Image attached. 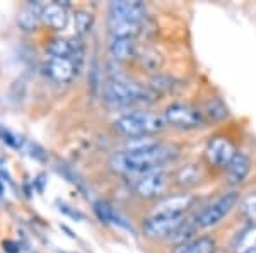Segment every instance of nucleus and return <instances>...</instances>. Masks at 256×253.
Listing matches in <instances>:
<instances>
[{"mask_svg": "<svg viewBox=\"0 0 256 253\" xmlns=\"http://www.w3.org/2000/svg\"><path fill=\"white\" fill-rule=\"evenodd\" d=\"M41 18V11L36 6H26L24 9H20L18 21L24 30H32V28L38 24V21Z\"/></svg>", "mask_w": 256, "mask_h": 253, "instance_id": "6ab92c4d", "label": "nucleus"}, {"mask_svg": "<svg viewBox=\"0 0 256 253\" xmlns=\"http://www.w3.org/2000/svg\"><path fill=\"white\" fill-rule=\"evenodd\" d=\"M110 14L111 19H122L132 21V23H140L146 16V4L144 2H111L110 4Z\"/></svg>", "mask_w": 256, "mask_h": 253, "instance_id": "9d476101", "label": "nucleus"}, {"mask_svg": "<svg viewBox=\"0 0 256 253\" xmlns=\"http://www.w3.org/2000/svg\"><path fill=\"white\" fill-rule=\"evenodd\" d=\"M186 248H188V243H183V244H178V246L172 250V253H186Z\"/></svg>", "mask_w": 256, "mask_h": 253, "instance_id": "cd10ccee", "label": "nucleus"}, {"mask_svg": "<svg viewBox=\"0 0 256 253\" xmlns=\"http://www.w3.org/2000/svg\"><path fill=\"white\" fill-rule=\"evenodd\" d=\"M234 248H236L238 253H256V226L251 224L250 227L241 231Z\"/></svg>", "mask_w": 256, "mask_h": 253, "instance_id": "f3484780", "label": "nucleus"}, {"mask_svg": "<svg viewBox=\"0 0 256 253\" xmlns=\"http://www.w3.org/2000/svg\"><path fill=\"white\" fill-rule=\"evenodd\" d=\"M4 193V188H2V185H0V195H2Z\"/></svg>", "mask_w": 256, "mask_h": 253, "instance_id": "c85d7f7f", "label": "nucleus"}, {"mask_svg": "<svg viewBox=\"0 0 256 253\" xmlns=\"http://www.w3.org/2000/svg\"><path fill=\"white\" fill-rule=\"evenodd\" d=\"M0 139H2L4 142L7 144V146H10V147H14V149H20V147H22V144H24L22 137L16 135L14 132L7 130V128H2V127H0Z\"/></svg>", "mask_w": 256, "mask_h": 253, "instance_id": "a878e982", "label": "nucleus"}, {"mask_svg": "<svg viewBox=\"0 0 256 253\" xmlns=\"http://www.w3.org/2000/svg\"><path fill=\"white\" fill-rule=\"evenodd\" d=\"M102 94H104L106 101L114 106H126L134 105V103H152L158 98V94L150 88H144L137 82L120 81V79L106 82Z\"/></svg>", "mask_w": 256, "mask_h": 253, "instance_id": "7ed1b4c3", "label": "nucleus"}, {"mask_svg": "<svg viewBox=\"0 0 256 253\" xmlns=\"http://www.w3.org/2000/svg\"><path fill=\"white\" fill-rule=\"evenodd\" d=\"M4 244H6V250L9 251V253H19V250H18V244H16V243H12V241H6Z\"/></svg>", "mask_w": 256, "mask_h": 253, "instance_id": "bb28decb", "label": "nucleus"}, {"mask_svg": "<svg viewBox=\"0 0 256 253\" xmlns=\"http://www.w3.org/2000/svg\"><path fill=\"white\" fill-rule=\"evenodd\" d=\"M238 154L234 142L226 135H216L208 140L207 147H205V157L207 163L216 166V168H227L234 156Z\"/></svg>", "mask_w": 256, "mask_h": 253, "instance_id": "423d86ee", "label": "nucleus"}, {"mask_svg": "<svg viewBox=\"0 0 256 253\" xmlns=\"http://www.w3.org/2000/svg\"><path fill=\"white\" fill-rule=\"evenodd\" d=\"M202 178H204V171H202L200 164L192 163L178 169L174 175V183L181 188H190V186L200 183Z\"/></svg>", "mask_w": 256, "mask_h": 253, "instance_id": "4468645a", "label": "nucleus"}, {"mask_svg": "<svg viewBox=\"0 0 256 253\" xmlns=\"http://www.w3.org/2000/svg\"><path fill=\"white\" fill-rule=\"evenodd\" d=\"M110 52L116 60H128L135 55V43L134 40L113 38L110 43Z\"/></svg>", "mask_w": 256, "mask_h": 253, "instance_id": "dca6fc26", "label": "nucleus"}, {"mask_svg": "<svg viewBox=\"0 0 256 253\" xmlns=\"http://www.w3.org/2000/svg\"><path fill=\"white\" fill-rule=\"evenodd\" d=\"M180 156V147L174 144H156L147 149L138 151H123L111 157L110 164L114 171L123 175H146L162 168L166 163H171Z\"/></svg>", "mask_w": 256, "mask_h": 253, "instance_id": "f257e3e1", "label": "nucleus"}, {"mask_svg": "<svg viewBox=\"0 0 256 253\" xmlns=\"http://www.w3.org/2000/svg\"><path fill=\"white\" fill-rule=\"evenodd\" d=\"M205 115L214 120V122H222V120H226L229 117V110H227L226 103L222 101L220 98H212L207 101V105H205Z\"/></svg>", "mask_w": 256, "mask_h": 253, "instance_id": "a211bd4d", "label": "nucleus"}, {"mask_svg": "<svg viewBox=\"0 0 256 253\" xmlns=\"http://www.w3.org/2000/svg\"><path fill=\"white\" fill-rule=\"evenodd\" d=\"M227 171V180L232 185H239L246 180V176L251 171V159L242 152H238L234 156V159L230 161V164L226 168Z\"/></svg>", "mask_w": 256, "mask_h": 253, "instance_id": "9b49d317", "label": "nucleus"}, {"mask_svg": "<svg viewBox=\"0 0 256 253\" xmlns=\"http://www.w3.org/2000/svg\"><path fill=\"white\" fill-rule=\"evenodd\" d=\"M166 125L164 115H158L154 111H132L114 122V128L130 139L160 134Z\"/></svg>", "mask_w": 256, "mask_h": 253, "instance_id": "f03ea898", "label": "nucleus"}, {"mask_svg": "<svg viewBox=\"0 0 256 253\" xmlns=\"http://www.w3.org/2000/svg\"><path fill=\"white\" fill-rule=\"evenodd\" d=\"M184 222L186 219L183 215H150L144 222V231L148 238L164 239L171 238Z\"/></svg>", "mask_w": 256, "mask_h": 253, "instance_id": "0eeeda50", "label": "nucleus"}, {"mask_svg": "<svg viewBox=\"0 0 256 253\" xmlns=\"http://www.w3.org/2000/svg\"><path fill=\"white\" fill-rule=\"evenodd\" d=\"M41 19L53 30H64L68 23L67 9L62 4H48L41 9Z\"/></svg>", "mask_w": 256, "mask_h": 253, "instance_id": "ddd939ff", "label": "nucleus"}, {"mask_svg": "<svg viewBox=\"0 0 256 253\" xmlns=\"http://www.w3.org/2000/svg\"><path fill=\"white\" fill-rule=\"evenodd\" d=\"M142 65H146L152 72H158L162 67V57L156 52H146V57L142 55Z\"/></svg>", "mask_w": 256, "mask_h": 253, "instance_id": "393cba45", "label": "nucleus"}, {"mask_svg": "<svg viewBox=\"0 0 256 253\" xmlns=\"http://www.w3.org/2000/svg\"><path fill=\"white\" fill-rule=\"evenodd\" d=\"M94 212H96L98 217L104 222H113L114 217H116V212H114L113 207H111L110 204H106V202H102V200H99L94 204Z\"/></svg>", "mask_w": 256, "mask_h": 253, "instance_id": "b1692460", "label": "nucleus"}, {"mask_svg": "<svg viewBox=\"0 0 256 253\" xmlns=\"http://www.w3.org/2000/svg\"><path fill=\"white\" fill-rule=\"evenodd\" d=\"M216 239L210 238V236H200L193 241H188L186 253H216Z\"/></svg>", "mask_w": 256, "mask_h": 253, "instance_id": "aec40b11", "label": "nucleus"}, {"mask_svg": "<svg viewBox=\"0 0 256 253\" xmlns=\"http://www.w3.org/2000/svg\"><path fill=\"white\" fill-rule=\"evenodd\" d=\"M92 14L90 12H86V11H79L74 18V26H76V31L77 35H86V33L90 31L92 28Z\"/></svg>", "mask_w": 256, "mask_h": 253, "instance_id": "5701e85b", "label": "nucleus"}, {"mask_svg": "<svg viewBox=\"0 0 256 253\" xmlns=\"http://www.w3.org/2000/svg\"><path fill=\"white\" fill-rule=\"evenodd\" d=\"M193 204H195V197L192 193L168 195L156 204L152 215H183Z\"/></svg>", "mask_w": 256, "mask_h": 253, "instance_id": "1a4fd4ad", "label": "nucleus"}, {"mask_svg": "<svg viewBox=\"0 0 256 253\" xmlns=\"http://www.w3.org/2000/svg\"><path fill=\"white\" fill-rule=\"evenodd\" d=\"M108 26H110V33L113 38L134 40V36L140 33V23H132V21H122V19L110 18Z\"/></svg>", "mask_w": 256, "mask_h": 253, "instance_id": "2eb2a0df", "label": "nucleus"}, {"mask_svg": "<svg viewBox=\"0 0 256 253\" xmlns=\"http://www.w3.org/2000/svg\"><path fill=\"white\" fill-rule=\"evenodd\" d=\"M239 210H241L242 217L251 224H256V190L248 193L239 204Z\"/></svg>", "mask_w": 256, "mask_h": 253, "instance_id": "412c9836", "label": "nucleus"}, {"mask_svg": "<svg viewBox=\"0 0 256 253\" xmlns=\"http://www.w3.org/2000/svg\"><path fill=\"white\" fill-rule=\"evenodd\" d=\"M164 120L168 125L181 128V130H192V128L202 127L205 122L204 111L188 105V103H172L164 111Z\"/></svg>", "mask_w": 256, "mask_h": 253, "instance_id": "39448f33", "label": "nucleus"}, {"mask_svg": "<svg viewBox=\"0 0 256 253\" xmlns=\"http://www.w3.org/2000/svg\"><path fill=\"white\" fill-rule=\"evenodd\" d=\"M171 185V175L162 169L146 173L135 183V192L144 198H156L160 197Z\"/></svg>", "mask_w": 256, "mask_h": 253, "instance_id": "6e6552de", "label": "nucleus"}, {"mask_svg": "<svg viewBox=\"0 0 256 253\" xmlns=\"http://www.w3.org/2000/svg\"><path fill=\"white\" fill-rule=\"evenodd\" d=\"M172 88H174V79L169 76H162V74H158L150 79V89L154 91L156 94H164L169 93Z\"/></svg>", "mask_w": 256, "mask_h": 253, "instance_id": "4be33fe9", "label": "nucleus"}, {"mask_svg": "<svg viewBox=\"0 0 256 253\" xmlns=\"http://www.w3.org/2000/svg\"><path fill=\"white\" fill-rule=\"evenodd\" d=\"M239 202V193L238 192H227L220 195L218 198L208 204L204 210H200V214H196L195 217V226L196 227H212L216 226L226 217Z\"/></svg>", "mask_w": 256, "mask_h": 253, "instance_id": "20e7f679", "label": "nucleus"}, {"mask_svg": "<svg viewBox=\"0 0 256 253\" xmlns=\"http://www.w3.org/2000/svg\"><path fill=\"white\" fill-rule=\"evenodd\" d=\"M46 72L56 82H68L76 76V64L70 59H50Z\"/></svg>", "mask_w": 256, "mask_h": 253, "instance_id": "f8f14e48", "label": "nucleus"}]
</instances>
